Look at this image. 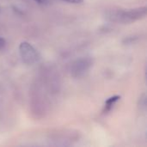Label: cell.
I'll return each mask as SVG.
<instances>
[{
    "instance_id": "1",
    "label": "cell",
    "mask_w": 147,
    "mask_h": 147,
    "mask_svg": "<svg viewBox=\"0 0 147 147\" xmlns=\"http://www.w3.org/2000/svg\"><path fill=\"white\" fill-rule=\"evenodd\" d=\"M146 15V7L133 9L130 10H117L113 11L110 17L113 21L121 22H132L139 20Z\"/></svg>"
},
{
    "instance_id": "2",
    "label": "cell",
    "mask_w": 147,
    "mask_h": 147,
    "mask_svg": "<svg viewBox=\"0 0 147 147\" xmlns=\"http://www.w3.org/2000/svg\"><path fill=\"white\" fill-rule=\"evenodd\" d=\"M19 51L22 60L27 64H33L38 60V53L36 50L28 42L21 43Z\"/></svg>"
},
{
    "instance_id": "3",
    "label": "cell",
    "mask_w": 147,
    "mask_h": 147,
    "mask_svg": "<svg viewBox=\"0 0 147 147\" xmlns=\"http://www.w3.org/2000/svg\"><path fill=\"white\" fill-rule=\"evenodd\" d=\"M91 60L90 59H81L75 61L71 65V74L74 77H80L90 66Z\"/></svg>"
},
{
    "instance_id": "4",
    "label": "cell",
    "mask_w": 147,
    "mask_h": 147,
    "mask_svg": "<svg viewBox=\"0 0 147 147\" xmlns=\"http://www.w3.org/2000/svg\"><path fill=\"white\" fill-rule=\"evenodd\" d=\"M120 98H121V96H115L109 98L105 102V110L109 111L112 108V106L115 104V102H116Z\"/></svg>"
},
{
    "instance_id": "5",
    "label": "cell",
    "mask_w": 147,
    "mask_h": 147,
    "mask_svg": "<svg viewBox=\"0 0 147 147\" xmlns=\"http://www.w3.org/2000/svg\"><path fill=\"white\" fill-rule=\"evenodd\" d=\"M5 45H6V41H5V40H4L3 37H1V36H0V50L3 49V48H4V47H5Z\"/></svg>"
},
{
    "instance_id": "6",
    "label": "cell",
    "mask_w": 147,
    "mask_h": 147,
    "mask_svg": "<svg viewBox=\"0 0 147 147\" xmlns=\"http://www.w3.org/2000/svg\"><path fill=\"white\" fill-rule=\"evenodd\" d=\"M62 1L71 3H81L83 2V0H62Z\"/></svg>"
},
{
    "instance_id": "7",
    "label": "cell",
    "mask_w": 147,
    "mask_h": 147,
    "mask_svg": "<svg viewBox=\"0 0 147 147\" xmlns=\"http://www.w3.org/2000/svg\"><path fill=\"white\" fill-rule=\"evenodd\" d=\"M34 1H35L38 3H46L47 2V0H34Z\"/></svg>"
}]
</instances>
